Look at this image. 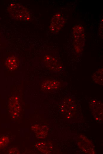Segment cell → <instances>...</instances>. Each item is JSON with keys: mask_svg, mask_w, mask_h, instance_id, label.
<instances>
[{"mask_svg": "<svg viewBox=\"0 0 103 154\" xmlns=\"http://www.w3.org/2000/svg\"><path fill=\"white\" fill-rule=\"evenodd\" d=\"M65 21V19L61 13H56L51 20L49 26L50 30L53 33H57L64 25Z\"/></svg>", "mask_w": 103, "mask_h": 154, "instance_id": "obj_3", "label": "cell"}, {"mask_svg": "<svg viewBox=\"0 0 103 154\" xmlns=\"http://www.w3.org/2000/svg\"><path fill=\"white\" fill-rule=\"evenodd\" d=\"M5 65L7 68L10 70L16 69L18 66L17 58L13 56H11L7 58L5 62Z\"/></svg>", "mask_w": 103, "mask_h": 154, "instance_id": "obj_6", "label": "cell"}, {"mask_svg": "<svg viewBox=\"0 0 103 154\" xmlns=\"http://www.w3.org/2000/svg\"><path fill=\"white\" fill-rule=\"evenodd\" d=\"M8 9L11 16L15 20L27 21L30 19V15L28 10L21 4L12 2Z\"/></svg>", "mask_w": 103, "mask_h": 154, "instance_id": "obj_1", "label": "cell"}, {"mask_svg": "<svg viewBox=\"0 0 103 154\" xmlns=\"http://www.w3.org/2000/svg\"><path fill=\"white\" fill-rule=\"evenodd\" d=\"M61 85V82L59 81L48 80L42 83L41 87L44 90H49L58 89Z\"/></svg>", "mask_w": 103, "mask_h": 154, "instance_id": "obj_5", "label": "cell"}, {"mask_svg": "<svg viewBox=\"0 0 103 154\" xmlns=\"http://www.w3.org/2000/svg\"><path fill=\"white\" fill-rule=\"evenodd\" d=\"M44 59L48 68L52 70L58 71L62 69V64L54 57L47 55L45 56Z\"/></svg>", "mask_w": 103, "mask_h": 154, "instance_id": "obj_4", "label": "cell"}, {"mask_svg": "<svg viewBox=\"0 0 103 154\" xmlns=\"http://www.w3.org/2000/svg\"><path fill=\"white\" fill-rule=\"evenodd\" d=\"M92 78L96 83L102 85L103 68H101L96 71L93 75Z\"/></svg>", "mask_w": 103, "mask_h": 154, "instance_id": "obj_7", "label": "cell"}, {"mask_svg": "<svg viewBox=\"0 0 103 154\" xmlns=\"http://www.w3.org/2000/svg\"><path fill=\"white\" fill-rule=\"evenodd\" d=\"M74 49L77 53L81 52L83 50L85 42V37L83 27L77 25L73 30Z\"/></svg>", "mask_w": 103, "mask_h": 154, "instance_id": "obj_2", "label": "cell"}]
</instances>
